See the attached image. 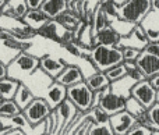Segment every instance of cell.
Segmentation results:
<instances>
[{"label":"cell","mask_w":159,"mask_h":135,"mask_svg":"<svg viewBox=\"0 0 159 135\" xmlns=\"http://www.w3.org/2000/svg\"><path fill=\"white\" fill-rule=\"evenodd\" d=\"M89 57L96 70L103 72L124 61L121 47L107 46V45H93Z\"/></svg>","instance_id":"6da1fadb"},{"label":"cell","mask_w":159,"mask_h":135,"mask_svg":"<svg viewBox=\"0 0 159 135\" xmlns=\"http://www.w3.org/2000/svg\"><path fill=\"white\" fill-rule=\"evenodd\" d=\"M38 68L39 57L35 54H31L28 50H25V52H21L20 54H17L7 64V75L22 82Z\"/></svg>","instance_id":"7a4b0ae2"},{"label":"cell","mask_w":159,"mask_h":135,"mask_svg":"<svg viewBox=\"0 0 159 135\" xmlns=\"http://www.w3.org/2000/svg\"><path fill=\"white\" fill-rule=\"evenodd\" d=\"M152 11L151 0H126L119 6V18L141 24Z\"/></svg>","instance_id":"3957f363"},{"label":"cell","mask_w":159,"mask_h":135,"mask_svg":"<svg viewBox=\"0 0 159 135\" xmlns=\"http://www.w3.org/2000/svg\"><path fill=\"white\" fill-rule=\"evenodd\" d=\"M67 99L71 100L75 107L81 111H88L93 103V91L87 85L85 81L67 86Z\"/></svg>","instance_id":"277c9868"},{"label":"cell","mask_w":159,"mask_h":135,"mask_svg":"<svg viewBox=\"0 0 159 135\" xmlns=\"http://www.w3.org/2000/svg\"><path fill=\"white\" fill-rule=\"evenodd\" d=\"M52 110L53 109L50 107L49 103L45 100V98L35 96V99L22 110V113L27 117L28 123H30V127H34V125H36L38 123L43 121L46 117H49Z\"/></svg>","instance_id":"5b68a950"},{"label":"cell","mask_w":159,"mask_h":135,"mask_svg":"<svg viewBox=\"0 0 159 135\" xmlns=\"http://www.w3.org/2000/svg\"><path fill=\"white\" fill-rule=\"evenodd\" d=\"M131 96H134L144 107L149 109L154 103H157V96H158V89L152 86L148 78L138 81L133 85L131 88Z\"/></svg>","instance_id":"8992f818"},{"label":"cell","mask_w":159,"mask_h":135,"mask_svg":"<svg viewBox=\"0 0 159 135\" xmlns=\"http://www.w3.org/2000/svg\"><path fill=\"white\" fill-rule=\"evenodd\" d=\"M99 106H101L109 116H112V114H116L126 109V99H124L123 96H120V95L112 92L110 86H107V88L102 89Z\"/></svg>","instance_id":"52a82bcc"},{"label":"cell","mask_w":159,"mask_h":135,"mask_svg":"<svg viewBox=\"0 0 159 135\" xmlns=\"http://www.w3.org/2000/svg\"><path fill=\"white\" fill-rule=\"evenodd\" d=\"M109 123L112 125L113 134L124 135V134H129V131L137 124V119L130 111H127L124 109V110L119 111V113L112 114L109 119Z\"/></svg>","instance_id":"ba28073f"},{"label":"cell","mask_w":159,"mask_h":135,"mask_svg":"<svg viewBox=\"0 0 159 135\" xmlns=\"http://www.w3.org/2000/svg\"><path fill=\"white\" fill-rule=\"evenodd\" d=\"M53 81H55V78H52L49 74H46L43 70L38 68L36 71H34L27 80L22 81V82H25L28 86H30L31 91L35 94V96L43 98L46 89L49 88V85L53 82Z\"/></svg>","instance_id":"9c48e42d"},{"label":"cell","mask_w":159,"mask_h":135,"mask_svg":"<svg viewBox=\"0 0 159 135\" xmlns=\"http://www.w3.org/2000/svg\"><path fill=\"white\" fill-rule=\"evenodd\" d=\"M148 38H147L145 29L141 24H137L135 28L129 33L127 36H121L120 42L116 46L117 47H124V46H130V47H135V49L144 50V47L148 43Z\"/></svg>","instance_id":"30bf717a"},{"label":"cell","mask_w":159,"mask_h":135,"mask_svg":"<svg viewBox=\"0 0 159 135\" xmlns=\"http://www.w3.org/2000/svg\"><path fill=\"white\" fill-rule=\"evenodd\" d=\"M55 110L59 117V134H66L70 123L73 121L75 114L78 113V109L75 107V105L71 100L66 99L63 103H60Z\"/></svg>","instance_id":"8fae6325"},{"label":"cell","mask_w":159,"mask_h":135,"mask_svg":"<svg viewBox=\"0 0 159 135\" xmlns=\"http://www.w3.org/2000/svg\"><path fill=\"white\" fill-rule=\"evenodd\" d=\"M67 64L69 61H66L63 57H55L52 54H43L42 57H39V68L43 70L52 78L57 77Z\"/></svg>","instance_id":"7c38bea8"},{"label":"cell","mask_w":159,"mask_h":135,"mask_svg":"<svg viewBox=\"0 0 159 135\" xmlns=\"http://www.w3.org/2000/svg\"><path fill=\"white\" fill-rule=\"evenodd\" d=\"M28 10H30V6L27 0H6L2 7L3 15L11 20H18V21L24 18Z\"/></svg>","instance_id":"4fadbf2b"},{"label":"cell","mask_w":159,"mask_h":135,"mask_svg":"<svg viewBox=\"0 0 159 135\" xmlns=\"http://www.w3.org/2000/svg\"><path fill=\"white\" fill-rule=\"evenodd\" d=\"M43 98L49 103L50 107L56 109L60 103H63L67 99V86H64L63 84L57 82V81H53L49 85V88L46 89Z\"/></svg>","instance_id":"5bb4252c"},{"label":"cell","mask_w":159,"mask_h":135,"mask_svg":"<svg viewBox=\"0 0 159 135\" xmlns=\"http://www.w3.org/2000/svg\"><path fill=\"white\" fill-rule=\"evenodd\" d=\"M55 81L63 84L64 86H71L77 82L84 81V74H82L81 68L78 64H67L64 70L55 78Z\"/></svg>","instance_id":"9a60e30c"},{"label":"cell","mask_w":159,"mask_h":135,"mask_svg":"<svg viewBox=\"0 0 159 135\" xmlns=\"http://www.w3.org/2000/svg\"><path fill=\"white\" fill-rule=\"evenodd\" d=\"M135 63H137L138 68L143 71V74L145 75V78H151L159 72V57H155L144 50L138 56Z\"/></svg>","instance_id":"2e32d148"},{"label":"cell","mask_w":159,"mask_h":135,"mask_svg":"<svg viewBox=\"0 0 159 135\" xmlns=\"http://www.w3.org/2000/svg\"><path fill=\"white\" fill-rule=\"evenodd\" d=\"M63 32H64V28L61 27L56 20H49L46 24H43L36 31V35L41 36V38L49 39V41H53V42H56V43H59V42H60V36Z\"/></svg>","instance_id":"e0dca14e"},{"label":"cell","mask_w":159,"mask_h":135,"mask_svg":"<svg viewBox=\"0 0 159 135\" xmlns=\"http://www.w3.org/2000/svg\"><path fill=\"white\" fill-rule=\"evenodd\" d=\"M121 36L116 32L112 25H107L106 28L101 29L93 35V45H107V46H116L120 42Z\"/></svg>","instance_id":"ac0fdd59"},{"label":"cell","mask_w":159,"mask_h":135,"mask_svg":"<svg viewBox=\"0 0 159 135\" xmlns=\"http://www.w3.org/2000/svg\"><path fill=\"white\" fill-rule=\"evenodd\" d=\"M39 8L50 20H55L61 13L69 10V0H43Z\"/></svg>","instance_id":"d6986e66"},{"label":"cell","mask_w":159,"mask_h":135,"mask_svg":"<svg viewBox=\"0 0 159 135\" xmlns=\"http://www.w3.org/2000/svg\"><path fill=\"white\" fill-rule=\"evenodd\" d=\"M49 20L50 18L41 10V8H30V10L27 11V14L24 15V18H22V22L27 24L28 27H31L32 29L38 31L39 28H41L43 24H46Z\"/></svg>","instance_id":"ffe728a7"},{"label":"cell","mask_w":159,"mask_h":135,"mask_svg":"<svg viewBox=\"0 0 159 135\" xmlns=\"http://www.w3.org/2000/svg\"><path fill=\"white\" fill-rule=\"evenodd\" d=\"M135 82L137 81L133 80L130 75H126V77L120 78V80L110 82V89H112V92H115V94L123 96L124 99H127L129 96H131V88Z\"/></svg>","instance_id":"44dd1931"},{"label":"cell","mask_w":159,"mask_h":135,"mask_svg":"<svg viewBox=\"0 0 159 135\" xmlns=\"http://www.w3.org/2000/svg\"><path fill=\"white\" fill-rule=\"evenodd\" d=\"M34 99H35V94L31 91L30 86L25 82H20L16 95H14V102L18 105V107L21 109V110H24Z\"/></svg>","instance_id":"7402d4cb"},{"label":"cell","mask_w":159,"mask_h":135,"mask_svg":"<svg viewBox=\"0 0 159 135\" xmlns=\"http://www.w3.org/2000/svg\"><path fill=\"white\" fill-rule=\"evenodd\" d=\"M84 81L87 82V85L89 86L93 92L101 91V89H105V88H107V86H110L109 78L106 77V74H105L103 71H95L93 74L88 75Z\"/></svg>","instance_id":"603a6c76"},{"label":"cell","mask_w":159,"mask_h":135,"mask_svg":"<svg viewBox=\"0 0 159 135\" xmlns=\"http://www.w3.org/2000/svg\"><path fill=\"white\" fill-rule=\"evenodd\" d=\"M55 20L64 29H70V31H75V28H77L80 25V22L82 21L81 17H80L78 14H75L74 11H71L70 8L66 10L64 13H61L59 17H56Z\"/></svg>","instance_id":"cb8c5ba5"},{"label":"cell","mask_w":159,"mask_h":135,"mask_svg":"<svg viewBox=\"0 0 159 135\" xmlns=\"http://www.w3.org/2000/svg\"><path fill=\"white\" fill-rule=\"evenodd\" d=\"M21 81L14 80L11 77H4L0 80V98L2 99H14V95L17 92Z\"/></svg>","instance_id":"d4e9b609"},{"label":"cell","mask_w":159,"mask_h":135,"mask_svg":"<svg viewBox=\"0 0 159 135\" xmlns=\"http://www.w3.org/2000/svg\"><path fill=\"white\" fill-rule=\"evenodd\" d=\"M109 20H107L106 14L103 13V10L101 8V6H99V3L96 4L95 10H93V18H92V32L93 35H95L96 32H99L101 29H103V28H106L107 25H109Z\"/></svg>","instance_id":"484cf974"},{"label":"cell","mask_w":159,"mask_h":135,"mask_svg":"<svg viewBox=\"0 0 159 135\" xmlns=\"http://www.w3.org/2000/svg\"><path fill=\"white\" fill-rule=\"evenodd\" d=\"M21 109L18 107L14 99H2L0 100V116L4 117H13L16 114L21 113Z\"/></svg>","instance_id":"4316f807"},{"label":"cell","mask_w":159,"mask_h":135,"mask_svg":"<svg viewBox=\"0 0 159 135\" xmlns=\"http://www.w3.org/2000/svg\"><path fill=\"white\" fill-rule=\"evenodd\" d=\"M101 8L103 10V13L106 14L109 22H113L119 18V6L116 4L113 0H102L99 3Z\"/></svg>","instance_id":"83f0119b"},{"label":"cell","mask_w":159,"mask_h":135,"mask_svg":"<svg viewBox=\"0 0 159 135\" xmlns=\"http://www.w3.org/2000/svg\"><path fill=\"white\" fill-rule=\"evenodd\" d=\"M113 28L116 29V32L119 33L120 36H127L133 29L135 28V22H131V21H127V20H123V18H117L116 21L110 22Z\"/></svg>","instance_id":"f1b7e54d"},{"label":"cell","mask_w":159,"mask_h":135,"mask_svg":"<svg viewBox=\"0 0 159 135\" xmlns=\"http://www.w3.org/2000/svg\"><path fill=\"white\" fill-rule=\"evenodd\" d=\"M7 31H10L14 36H17L18 39H22V41H28V39L36 36V31L32 29L31 27H28L24 22H22V27H13Z\"/></svg>","instance_id":"f546056e"},{"label":"cell","mask_w":159,"mask_h":135,"mask_svg":"<svg viewBox=\"0 0 159 135\" xmlns=\"http://www.w3.org/2000/svg\"><path fill=\"white\" fill-rule=\"evenodd\" d=\"M105 74H106V77L109 78L110 82L126 77L127 75V68H126V66H124V61L123 63H120V64H117V66L112 67V68H109L107 71H105Z\"/></svg>","instance_id":"4dcf8cb0"},{"label":"cell","mask_w":159,"mask_h":135,"mask_svg":"<svg viewBox=\"0 0 159 135\" xmlns=\"http://www.w3.org/2000/svg\"><path fill=\"white\" fill-rule=\"evenodd\" d=\"M85 113L89 114V117L93 120V123H107L110 119V116L101 107V106H92L88 111Z\"/></svg>","instance_id":"1f68e13d"},{"label":"cell","mask_w":159,"mask_h":135,"mask_svg":"<svg viewBox=\"0 0 159 135\" xmlns=\"http://www.w3.org/2000/svg\"><path fill=\"white\" fill-rule=\"evenodd\" d=\"M126 110L130 111L134 117H137V116H140L141 113H144V111L147 110V107H144L134 96H129L126 99Z\"/></svg>","instance_id":"d6a6232c"},{"label":"cell","mask_w":159,"mask_h":135,"mask_svg":"<svg viewBox=\"0 0 159 135\" xmlns=\"http://www.w3.org/2000/svg\"><path fill=\"white\" fill-rule=\"evenodd\" d=\"M88 134L89 135H96V134H103V135H112L113 130L110 123H93L92 125L88 130Z\"/></svg>","instance_id":"836d02e7"},{"label":"cell","mask_w":159,"mask_h":135,"mask_svg":"<svg viewBox=\"0 0 159 135\" xmlns=\"http://www.w3.org/2000/svg\"><path fill=\"white\" fill-rule=\"evenodd\" d=\"M147 110H148L149 119H151V123H152V130H154L152 135H157V134H159V102L154 103V105L149 109H147Z\"/></svg>","instance_id":"e575fe53"},{"label":"cell","mask_w":159,"mask_h":135,"mask_svg":"<svg viewBox=\"0 0 159 135\" xmlns=\"http://www.w3.org/2000/svg\"><path fill=\"white\" fill-rule=\"evenodd\" d=\"M121 52H123L124 61H135L143 50L135 49V47H130V46H124V47H121Z\"/></svg>","instance_id":"d590c367"},{"label":"cell","mask_w":159,"mask_h":135,"mask_svg":"<svg viewBox=\"0 0 159 135\" xmlns=\"http://www.w3.org/2000/svg\"><path fill=\"white\" fill-rule=\"evenodd\" d=\"M154 133V130L149 127H145V125L140 124V123H137V124L134 125V127L131 128V130L129 131V134L127 135H135V134H141V135H152Z\"/></svg>","instance_id":"8d00e7d4"},{"label":"cell","mask_w":159,"mask_h":135,"mask_svg":"<svg viewBox=\"0 0 159 135\" xmlns=\"http://www.w3.org/2000/svg\"><path fill=\"white\" fill-rule=\"evenodd\" d=\"M11 127H16V125L11 123L10 117H4V116H0V134L4 135V133L7 130H10Z\"/></svg>","instance_id":"74e56055"},{"label":"cell","mask_w":159,"mask_h":135,"mask_svg":"<svg viewBox=\"0 0 159 135\" xmlns=\"http://www.w3.org/2000/svg\"><path fill=\"white\" fill-rule=\"evenodd\" d=\"M144 52L149 53L155 57H159V42H148L147 46L144 47Z\"/></svg>","instance_id":"f35d334b"},{"label":"cell","mask_w":159,"mask_h":135,"mask_svg":"<svg viewBox=\"0 0 159 135\" xmlns=\"http://www.w3.org/2000/svg\"><path fill=\"white\" fill-rule=\"evenodd\" d=\"M137 119V123H140V124L145 125V127H149L152 128V123H151V119H149V114H148V110H145L144 113H141L140 116L135 117Z\"/></svg>","instance_id":"ab89813d"},{"label":"cell","mask_w":159,"mask_h":135,"mask_svg":"<svg viewBox=\"0 0 159 135\" xmlns=\"http://www.w3.org/2000/svg\"><path fill=\"white\" fill-rule=\"evenodd\" d=\"M145 33L149 42H159V29L148 28V29H145Z\"/></svg>","instance_id":"60d3db41"},{"label":"cell","mask_w":159,"mask_h":135,"mask_svg":"<svg viewBox=\"0 0 159 135\" xmlns=\"http://www.w3.org/2000/svg\"><path fill=\"white\" fill-rule=\"evenodd\" d=\"M42 2H43V0H27L30 8H39L42 4Z\"/></svg>","instance_id":"b9f144b4"},{"label":"cell","mask_w":159,"mask_h":135,"mask_svg":"<svg viewBox=\"0 0 159 135\" xmlns=\"http://www.w3.org/2000/svg\"><path fill=\"white\" fill-rule=\"evenodd\" d=\"M148 80H149V82L152 84V86H154L155 89H159V72L158 74H155L154 77L148 78Z\"/></svg>","instance_id":"7bdbcfd3"},{"label":"cell","mask_w":159,"mask_h":135,"mask_svg":"<svg viewBox=\"0 0 159 135\" xmlns=\"http://www.w3.org/2000/svg\"><path fill=\"white\" fill-rule=\"evenodd\" d=\"M4 77H7V66L0 60V80L4 78Z\"/></svg>","instance_id":"ee69618b"},{"label":"cell","mask_w":159,"mask_h":135,"mask_svg":"<svg viewBox=\"0 0 159 135\" xmlns=\"http://www.w3.org/2000/svg\"><path fill=\"white\" fill-rule=\"evenodd\" d=\"M152 11H159V0H151Z\"/></svg>","instance_id":"f6af8a7d"},{"label":"cell","mask_w":159,"mask_h":135,"mask_svg":"<svg viewBox=\"0 0 159 135\" xmlns=\"http://www.w3.org/2000/svg\"><path fill=\"white\" fill-rule=\"evenodd\" d=\"M113 2H115L117 6H120V4H123V3L126 2V0H113Z\"/></svg>","instance_id":"bcb514c9"},{"label":"cell","mask_w":159,"mask_h":135,"mask_svg":"<svg viewBox=\"0 0 159 135\" xmlns=\"http://www.w3.org/2000/svg\"><path fill=\"white\" fill-rule=\"evenodd\" d=\"M4 2H6V0H0V8L3 7V4H4Z\"/></svg>","instance_id":"7dc6e473"},{"label":"cell","mask_w":159,"mask_h":135,"mask_svg":"<svg viewBox=\"0 0 159 135\" xmlns=\"http://www.w3.org/2000/svg\"><path fill=\"white\" fill-rule=\"evenodd\" d=\"M2 17H4V15H3V11H2V8H0V18H2Z\"/></svg>","instance_id":"c3c4849f"},{"label":"cell","mask_w":159,"mask_h":135,"mask_svg":"<svg viewBox=\"0 0 159 135\" xmlns=\"http://www.w3.org/2000/svg\"><path fill=\"white\" fill-rule=\"evenodd\" d=\"M157 102H159V89H158V96H157Z\"/></svg>","instance_id":"681fc988"},{"label":"cell","mask_w":159,"mask_h":135,"mask_svg":"<svg viewBox=\"0 0 159 135\" xmlns=\"http://www.w3.org/2000/svg\"><path fill=\"white\" fill-rule=\"evenodd\" d=\"M96 2H98V3H101V2H102V0H96Z\"/></svg>","instance_id":"f907efd6"}]
</instances>
